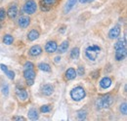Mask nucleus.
Instances as JSON below:
<instances>
[{
  "instance_id": "1",
  "label": "nucleus",
  "mask_w": 127,
  "mask_h": 121,
  "mask_svg": "<svg viewBox=\"0 0 127 121\" xmlns=\"http://www.w3.org/2000/svg\"><path fill=\"white\" fill-rule=\"evenodd\" d=\"M113 103V98L111 95H106L102 98H99L96 100L95 106L98 109H102V108H108L112 105Z\"/></svg>"
},
{
  "instance_id": "2",
  "label": "nucleus",
  "mask_w": 127,
  "mask_h": 121,
  "mask_svg": "<svg viewBox=\"0 0 127 121\" xmlns=\"http://www.w3.org/2000/svg\"><path fill=\"white\" fill-rule=\"evenodd\" d=\"M101 52V48L97 45H92V46H88L85 50V54H86V57L89 59L90 60H95L99 54Z\"/></svg>"
},
{
  "instance_id": "3",
  "label": "nucleus",
  "mask_w": 127,
  "mask_h": 121,
  "mask_svg": "<svg viewBox=\"0 0 127 121\" xmlns=\"http://www.w3.org/2000/svg\"><path fill=\"white\" fill-rule=\"evenodd\" d=\"M86 96V93H85V90L82 88V87H75L73 88L72 90L70 91V97L73 101L75 102H79L82 99H84Z\"/></svg>"
},
{
  "instance_id": "4",
  "label": "nucleus",
  "mask_w": 127,
  "mask_h": 121,
  "mask_svg": "<svg viewBox=\"0 0 127 121\" xmlns=\"http://www.w3.org/2000/svg\"><path fill=\"white\" fill-rule=\"evenodd\" d=\"M36 10H37V5H36L34 0H29L24 5V12L28 15L34 14L36 12Z\"/></svg>"
},
{
  "instance_id": "5",
  "label": "nucleus",
  "mask_w": 127,
  "mask_h": 121,
  "mask_svg": "<svg viewBox=\"0 0 127 121\" xmlns=\"http://www.w3.org/2000/svg\"><path fill=\"white\" fill-rule=\"evenodd\" d=\"M120 32H121L120 27L119 26H114L112 29H111L110 32H109V38L110 39H115V38H117L119 36Z\"/></svg>"
},
{
  "instance_id": "6",
  "label": "nucleus",
  "mask_w": 127,
  "mask_h": 121,
  "mask_svg": "<svg viewBox=\"0 0 127 121\" xmlns=\"http://www.w3.org/2000/svg\"><path fill=\"white\" fill-rule=\"evenodd\" d=\"M18 24H19V26H20L21 28L26 29V28H28L29 25L31 24V18H30L29 16H22V17L19 19Z\"/></svg>"
},
{
  "instance_id": "7",
  "label": "nucleus",
  "mask_w": 127,
  "mask_h": 121,
  "mask_svg": "<svg viewBox=\"0 0 127 121\" xmlns=\"http://www.w3.org/2000/svg\"><path fill=\"white\" fill-rule=\"evenodd\" d=\"M126 57V48H121V49H116L115 50V60H122Z\"/></svg>"
},
{
  "instance_id": "8",
  "label": "nucleus",
  "mask_w": 127,
  "mask_h": 121,
  "mask_svg": "<svg viewBox=\"0 0 127 121\" xmlns=\"http://www.w3.org/2000/svg\"><path fill=\"white\" fill-rule=\"evenodd\" d=\"M57 48H58V45L56 41H49L45 45V51L47 53H54L57 51Z\"/></svg>"
},
{
  "instance_id": "9",
  "label": "nucleus",
  "mask_w": 127,
  "mask_h": 121,
  "mask_svg": "<svg viewBox=\"0 0 127 121\" xmlns=\"http://www.w3.org/2000/svg\"><path fill=\"white\" fill-rule=\"evenodd\" d=\"M16 95L17 97H18V99L20 101H23V102L26 101L29 98V94H28V92L25 90V89H17Z\"/></svg>"
},
{
  "instance_id": "10",
  "label": "nucleus",
  "mask_w": 127,
  "mask_h": 121,
  "mask_svg": "<svg viewBox=\"0 0 127 121\" xmlns=\"http://www.w3.org/2000/svg\"><path fill=\"white\" fill-rule=\"evenodd\" d=\"M42 53V48L39 45H34L32 46L30 49V55L32 57H37Z\"/></svg>"
},
{
  "instance_id": "11",
  "label": "nucleus",
  "mask_w": 127,
  "mask_h": 121,
  "mask_svg": "<svg viewBox=\"0 0 127 121\" xmlns=\"http://www.w3.org/2000/svg\"><path fill=\"white\" fill-rule=\"evenodd\" d=\"M6 14L8 15V17H9L10 19H15L17 17V15H18V8H17L16 5L13 4L12 6H10Z\"/></svg>"
},
{
  "instance_id": "12",
  "label": "nucleus",
  "mask_w": 127,
  "mask_h": 121,
  "mask_svg": "<svg viewBox=\"0 0 127 121\" xmlns=\"http://www.w3.org/2000/svg\"><path fill=\"white\" fill-rule=\"evenodd\" d=\"M76 71H75V69L74 68H72V67H70V68H68L66 71H65V73H64V77H65V79L66 80H72V79H74L75 78V76H76Z\"/></svg>"
},
{
  "instance_id": "13",
  "label": "nucleus",
  "mask_w": 127,
  "mask_h": 121,
  "mask_svg": "<svg viewBox=\"0 0 127 121\" xmlns=\"http://www.w3.org/2000/svg\"><path fill=\"white\" fill-rule=\"evenodd\" d=\"M111 85V79L110 77H104L100 81V86L103 89H108V88H110Z\"/></svg>"
},
{
  "instance_id": "14",
  "label": "nucleus",
  "mask_w": 127,
  "mask_h": 121,
  "mask_svg": "<svg viewBox=\"0 0 127 121\" xmlns=\"http://www.w3.org/2000/svg\"><path fill=\"white\" fill-rule=\"evenodd\" d=\"M24 77L27 80H34L35 78V72L33 69H25L24 71Z\"/></svg>"
},
{
  "instance_id": "15",
  "label": "nucleus",
  "mask_w": 127,
  "mask_h": 121,
  "mask_svg": "<svg viewBox=\"0 0 127 121\" xmlns=\"http://www.w3.org/2000/svg\"><path fill=\"white\" fill-rule=\"evenodd\" d=\"M53 92H54V87H53L52 85H50V84L44 85L43 88H42V93H43V95H45V96H50V95H52Z\"/></svg>"
},
{
  "instance_id": "16",
  "label": "nucleus",
  "mask_w": 127,
  "mask_h": 121,
  "mask_svg": "<svg viewBox=\"0 0 127 121\" xmlns=\"http://www.w3.org/2000/svg\"><path fill=\"white\" fill-rule=\"evenodd\" d=\"M38 37H39V32L36 30H31V31L29 32V34H28V39H29L30 41H34V40H36Z\"/></svg>"
},
{
  "instance_id": "17",
  "label": "nucleus",
  "mask_w": 127,
  "mask_h": 121,
  "mask_svg": "<svg viewBox=\"0 0 127 121\" xmlns=\"http://www.w3.org/2000/svg\"><path fill=\"white\" fill-rule=\"evenodd\" d=\"M121 48H126V37L124 36L123 38L119 39L115 44H114V50L116 49H121Z\"/></svg>"
},
{
  "instance_id": "18",
  "label": "nucleus",
  "mask_w": 127,
  "mask_h": 121,
  "mask_svg": "<svg viewBox=\"0 0 127 121\" xmlns=\"http://www.w3.org/2000/svg\"><path fill=\"white\" fill-rule=\"evenodd\" d=\"M76 2H77V0H67L66 4L64 6V13H68L73 8V6L76 4Z\"/></svg>"
},
{
  "instance_id": "19",
  "label": "nucleus",
  "mask_w": 127,
  "mask_h": 121,
  "mask_svg": "<svg viewBox=\"0 0 127 121\" xmlns=\"http://www.w3.org/2000/svg\"><path fill=\"white\" fill-rule=\"evenodd\" d=\"M68 46H69L68 41H67V40H65V41H64L63 43L60 45V47H59V48H57V50H58V52H59V53L63 54V53H65V52L67 51Z\"/></svg>"
},
{
  "instance_id": "20",
  "label": "nucleus",
  "mask_w": 127,
  "mask_h": 121,
  "mask_svg": "<svg viewBox=\"0 0 127 121\" xmlns=\"http://www.w3.org/2000/svg\"><path fill=\"white\" fill-rule=\"evenodd\" d=\"M29 118L32 119V120H37L39 118L38 112L35 108H32V109L29 110Z\"/></svg>"
},
{
  "instance_id": "21",
  "label": "nucleus",
  "mask_w": 127,
  "mask_h": 121,
  "mask_svg": "<svg viewBox=\"0 0 127 121\" xmlns=\"http://www.w3.org/2000/svg\"><path fill=\"white\" fill-rule=\"evenodd\" d=\"M13 41H14V38H13L12 35H10V34L4 35V37H3V43H4V44H6V45H11V44L13 43Z\"/></svg>"
},
{
  "instance_id": "22",
  "label": "nucleus",
  "mask_w": 127,
  "mask_h": 121,
  "mask_svg": "<svg viewBox=\"0 0 127 121\" xmlns=\"http://www.w3.org/2000/svg\"><path fill=\"white\" fill-rule=\"evenodd\" d=\"M38 68H39L40 70L46 71V72L51 71V66H50L48 63H46V62H40V63L38 64Z\"/></svg>"
},
{
  "instance_id": "23",
  "label": "nucleus",
  "mask_w": 127,
  "mask_h": 121,
  "mask_svg": "<svg viewBox=\"0 0 127 121\" xmlns=\"http://www.w3.org/2000/svg\"><path fill=\"white\" fill-rule=\"evenodd\" d=\"M78 57H79V48L75 47V48H73V49L71 50V52H70V58L73 59V60H76Z\"/></svg>"
},
{
  "instance_id": "24",
  "label": "nucleus",
  "mask_w": 127,
  "mask_h": 121,
  "mask_svg": "<svg viewBox=\"0 0 127 121\" xmlns=\"http://www.w3.org/2000/svg\"><path fill=\"white\" fill-rule=\"evenodd\" d=\"M119 111H120L123 115H126V113H127V104L126 103H123V104L120 105V106H119Z\"/></svg>"
},
{
  "instance_id": "25",
  "label": "nucleus",
  "mask_w": 127,
  "mask_h": 121,
  "mask_svg": "<svg viewBox=\"0 0 127 121\" xmlns=\"http://www.w3.org/2000/svg\"><path fill=\"white\" fill-rule=\"evenodd\" d=\"M86 114H87V112L85 110H79L77 112V117H78V119H80V120H83V119L86 118Z\"/></svg>"
},
{
  "instance_id": "26",
  "label": "nucleus",
  "mask_w": 127,
  "mask_h": 121,
  "mask_svg": "<svg viewBox=\"0 0 127 121\" xmlns=\"http://www.w3.org/2000/svg\"><path fill=\"white\" fill-rule=\"evenodd\" d=\"M40 8H41V11H43V12H47V11H49V10L51 9V6L46 5V4L42 3V2H40Z\"/></svg>"
},
{
  "instance_id": "27",
  "label": "nucleus",
  "mask_w": 127,
  "mask_h": 121,
  "mask_svg": "<svg viewBox=\"0 0 127 121\" xmlns=\"http://www.w3.org/2000/svg\"><path fill=\"white\" fill-rule=\"evenodd\" d=\"M6 18V12L4 8H0V22H3Z\"/></svg>"
},
{
  "instance_id": "28",
  "label": "nucleus",
  "mask_w": 127,
  "mask_h": 121,
  "mask_svg": "<svg viewBox=\"0 0 127 121\" xmlns=\"http://www.w3.org/2000/svg\"><path fill=\"white\" fill-rule=\"evenodd\" d=\"M40 110H41V112H43V113L49 112V111L51 110V106H49V105H45V106H41V108H40Z\"/></svg>"
},
{
  "instance_id": "29",
  "label": "nucleus",
  "mask_w": 127,
  "mask_h": 121,
  "mask_svg": "<svg viewBox=\"0 0 127 121\" xmlns=\"http://www.w3.org/2000/svg\"><path fill=\"white\" fill-rule=\"evenodd\" d=\"M5 73H6V75L8 76V78H10V79H12V80L15 78V72H14L13 70H9V69H8Z\"/></svg>"
},
{
  "instance_id": "30",
  "label": "nucleus",
  "mask_w": 127,
  "mask_h": 121,
  "mask_svg": "<svg viewBox=\"0 0 127 121\" xmlns=\"http://www.w3.org/2000/svg\"><path fill=\"white\" fill-rule=\"evenodd\" d=\"M40 2H42V3H44V4L49 5V6H51V7H52V5H53V4H55L56 0H41Z\"/></svg>"
},
{
  "instance_id": "31",
  "label": "nucleus",
  "mask_w": 127,
  "mask_h": 121,
  "mask_svg": "<svg viewBox=\"0 0 127 121\" xmlns=\"http://www.w3.org/2000/svg\"><path fill=\"white\" fill-rule=\"evenodd\" d=\"M33 67H34V65L31 61H27L26 64H25V68L26 69H33Z\"/></svg>"
},
{
  "instance_id": "32",
  "label": "nucleus",
  "mask_w": 127,
  "mask_h": 121,
  "mask_svg": "<svg viewBox=\"0 0 127 121\" xmlns=\"http://www.w3.org/2000/svg\"><path fill=\"white\" fill-rule=\"evenodd\" d=\"M2 93H3L5 96H7V95L9 94V87H8V85H4V86L2 87Z\"/></svg>"
},
{
  "instance_id": "33",
  "label": "nucleus",
  "mask_w": 127,
  "mask_h": 121,
  "mask_svg": "<svg viewBox=\"0 0 127 121\" xmlns=\"http://www.w3.org/2000/svg\"><path fill=\"white\" fill-rule=\"evenodd\" d=\"M84 72H85L84 67H83V66H79V67H78V70H77V72H76V73H78L79 75H83V74H84Z\"/></svg>"
},
{
  "instance_id": "34",
  "label": "nucleus",
  "mask_w": 127,
  "mask_h": 121,
  "mask_svg": "<svg viewBox=\"0 0 127 121\" xmlns=\"http://www.w3.org/2000/svg\"><path fill=\"white\" fill-rule=\"evenodd\" d=\"M13 120H26V118L25 117H23V116H13V118H12Z\"/></svg>"
},
{
  "instance_id": "35",
  "label": "nucleus",
  "mask_w": 127,
  "mask_h": 121,
  "mask_svg": "<svg viewBox=\"0 0 127 121\" xmlns=\"http://www.w3.org/2000/svg\"><path fill=\"white\" fill-rule=\"evenodd\" d=\"M0 67H1V69H2L4 72H6V71L8 70V68H7V66H6L5 64H2V63H1V64H0Z\"/></svg>"
},
{
  "instance_id": "36",
  "label": "nucleus",
  "mask_w": 127,
  "mask_h": 121,
  "mask_svg": "<svg viewBox=\"0 0 127 121\" xmlns=\"http://www.w3.org/2000/svg\"><path fill=\"white\" fill-rule=\"evenodd\" d=\"M92 1H94V0H79V2L81 4H83V3H89V2H92Z\"/></svg>"
},
{
  "instance_id": "37",
  "label": "nucleus",
  "mask_w": 127,
  "mask_h": 121,
  "mask_svg": "<svg viewBox=\"0 0 127 121\" xmlns=\"http://www.w3.org/2000/svg\"><path fill=\"white\" fill-rule=\"evenodd\" d=\"M99 73H100V71H99V70H96L95 72H93V78H97L98 75H99Z\"/></svg>"
},
{
  "instance_id": "38",
  "label": "nucleus",
  "mask_w": 127,
  "mask_h": 121,
  "mask_svg": "<svg viewBox=\"0 0 127 121\" xmlns=\"http://www.w3.org/2000/svg\"><path fill=\"white\" fill-rule=\"evenodd\" d=\"M33 83H34V80H27V84L29 86H32Z\"/></svg>"
},
{
  "instance_id": "39",
  "label": "nucleus",
  "mask_w": 127,
  "mask_h": 121,
  "mask_svg": "<svg viewBox=\"0 0 127 121\" xmlns=\"http://www.w3.org/2000/svg\"><path fill=\"white\" fill-rule=\"evenodd\" d=\"M54 60H55L54 61H55L56 63H58V62H60V61H61V57H59V56H58V57H56Z\"/></svg>"
}]
</instances>
